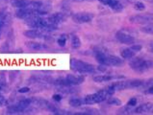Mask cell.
Segmentation results:
<instances>
[{
    "instance_id": "6da1fadb",
    "label": "cell",
    "mask_w": 153,
    "mask_h": 115,
    "mask_svg": "<svg viewBox=\"0 0 153 115\" xmlns=\"http://www.w3.org/2000/svg\"><path fill=\"white\" fill-rule=\"evenodd\" d=\"M95 60H97L98 63L105 66H117V67H119L124 63L122 58L114 55H107L105 51H97L95 54Z\"/></svg>"
},
{
    "instance_id": "7a4b0ae2",
    "label": "cell",
    "mask_w": 153,
    "mask_h": 115,
    "mask_svg": "<svg viewBox=\"0 0 153 115\" xmlns=\"http://www.w3.org/2000/svg\"><path fill=\"white\" fill-rule=\"evenodd\" d=\"M130 60V68H132L134 71L138 73L146 72L152 67V61L150 60L143 59V58L139 57H133Z\"/></svg>"
},
{
    "instance_id": "3957f363",
    "label": "cell",
    "mask_w": 153,
    "mask_h": 115,
    "mask_svg": "<svg viewBox=\"0 0 153 115\" xmlns=\"http://www.w3.org/2000/svg\"><path fill=\"white\" fill-rule=\"evenodd\" d=\"M71 68L73 71L80 74L94 73L95 71V68L93 64L86 63V61H83L81 60L74 59V58L71 60Z\"/></svg>"
},
{
    "instance_id": "277c9868",
    "label": "cell",
    "mask_w": 153,
    "mask_h": 115,
    "mask_svg": "<svg viewBox=\"0 0 153 115\" xmlns=\"http://www.w3.org/2000/svg\"><path fill=\"white\" fill-rule=\"evenodd\" d=\"M111 96L109 94V92L106 89H102V90H99L97 92H95L94 94H89L87 95L83 102H84L85 105H94V104H98V103H101V102L105 101L108 99V97Z\"/></svg>"
},
{
    "instance_id": "5b68a950",
    "label": "cell",
    "mask_w": 153,
    "mask_h": 115,
    "mask_svg": "<svg viewBox=\"0 0 153 115\" xmlns=\"http://www.w3.org/2000/svg\"><path fill=\"white\" fill-rule=\"evenodd\" d=\"M116 38L120 42L123 44H133L135 41V38L131 33H129V30L124 29L120 30L116 34Z\"/></svg>"
},
{
    "instance_id": "8992f818",
    "label": "cell",
    "mask_w": 153,
    "mask_h": 115,
    "mask_svg": "<svg viewBox=\"0 0 153 115\" xmlns=\"http://www.w3.org/2000/svg\"><path fill=\"white\" fill-rule=\"evenodd\" d=\"M94 17V15L91 13H77L72 15V20L77 24H84L91 22Z\"/></svg>"
},
{
    "instance_id": "52a82bcc",
    "label": "cell",
    "mask_w": 153,
    "mask_h": 115,
    "mask_svg": "<svg viewBox=\"0 0 153 115\" xmlns=\"http://www.w3.org/2000/svg\"><path fill=\"white\" fill-rule=\"evenodd\" d=\"M129 21L134 24H148L152 21V15L151 14H145V15H136L131 16Z\"/></svg>"
},
{
    "instance_id": "ba28073f",
    "label": "cell",
    "mask_w": 153,
    "mask_h": 115,
    "mask_svg": "<svg viewBox=\"0 0 153 115\" xmlns=\"http://www.w3.org/2000/svg\"><path fill=\"white\" fill-rule=\"evenodd\" d=\"M10 22H11V15L9 11H7L6 9L0 10V37H1L5 27H7Z\"/></svg>"
},
{
    "instance_id": "9c48e42d",
    "label": "cell",
    "mask_w": 153,
    "mask_h": 115,
    "mask_svg": "<svg viewBox=\"0 0 153 115\" xmlns=\"http://www.w3.org/2000/svg\"><path fill=\"white\" fill-rule=\"evenodd\" d=\"M98 1L117 13H120L123 10V5L120 3V0H98Z\"/></svg>"
},
{
    "instance_id": "30bf717a",
    "label": "cell",
    "mask_w": 153,
    "mask_h": 115,
    "mask_svg": "<svg viewBox=\"0 0 153 115\" xmlns=\"http://www.w3.org/2000/svg\"><path fill=\"white\" fill-rule=\"evenodd\" d=\"M35 15H37L36 13H35V11H33L32 9L29 8V7L20 8L16 12V16L17 17V18L23 19V20L28 19L29 17H31V16H33Z\"/></svg>"
},
{
    "instance_id": "8fae6325",
    "label": "cell",
    "mask_w": 153,
    "mask_h": 115,
    "mask_svg": "<svg viewBox=\"0 0 153 115\" xmlns=\"http://www.w3.org/2000/svg\"><path fill=\"white\" fill-rule=\"evenodd\" d=\"M67 18H68V15L65 14V12H57V13H54V14H52L51 15H49L47 20L51 22V23L58 25L60 23H62V22H65L67 20Z\"/></svg>"
},
{
    "instance_id": "7c38bea8",
    "label": "cell",
    "mask_w": 153,
    "mask_h": 115,
    "mask_svg": "<svg viewBox=\"0 0 153 115\" xmlns=\"http://www.w3.org/2000/svg\"><path fill=\"white\" fill-rule=\"evenodd\" d=\"M65 80L69 83V86H79L85 82V77L83 75H71L68 74L65 77Z\"/></svg>"
},
{
    "instance_id": "4fadbf2b",
    "label": "cell",
    "mask_w": 153,
    "mask_h": 115,
    "mask_svg": "<svg viewBox=\"0 0 153 115\" xmlns=\"http://www.w3.org/2000/svg\"><path fill=\"white\" fill-rule=\"evenodd\" d=\"M23 35L28 38L31 39H36V38H43V34L42 33L41 30L39 29H30L26 30L23 32Z\"/></svg>"
},
{
    "instance_id": "5bb4252c",
    "label": "cell",
    "mask_w": 153,
    "mask_h": 115,
    "mask_svg": "<svg viewBox=\"0 0 153 115\" xmlns=\"http://www.w3.org/2000/svg\"><path fill=\"white\" fill-rule=\"evenodd\" d=\"M122 76H111V75H97L93 78L94 82L95 83H105V82H110L114 79H120Z\"/></svg>"
},
{
    "instance_id": "9a60e30c",
    "label": "cell",
    "mask_w": 153,
    "mask_h": 115,
    "mask_svg": "<svg viewBox=\"0 0 153 115\" xmlns=\"http://www.w3.org/2000/svg\"><path fill=\"white\" fill-rule=\"evenodd\" d=\"M26 46H27V48H29V49L34 50V51H41V50L46 49L47 48V46L45 45V44H42L41 42H37V41L26 42Z\"/></svg>"
},
{
    "instance_id": "2e32d148",
    "label": "cell",
    "mask_w": 153,
    "mask_h": 115,
    "mask_svg": "<svg viewBox=\"0 0 153 115\" xmlns=\"http://www.w3.org/2000/svg\"><path fill=\"white\" fill-rule=\"evenodd\" d=\"M151 109H152V104L145 103V104H142L141 105H139V107L134 110V112L137 114H142V113H146V112L150 111Z\"/></svg>"
},
{
    "instance_id": "e0dca14e",
    "label": "cell",
    "mask_w": 153,
    "mask_h": 115,
    "mask_svg": "<svg viewBox=\"0 0 153 115\" xmlns=\"http://www.w3.org/2000/svg\"><path fill=\"white\" fill-rule=\"evenodd\" d=\"M30 0H11V4L16 8H26L29 6Z\"/></svg>"
},
{
    "instance_id": "ac0fdd59",
    "label": "cell",
    "mask_w": 153,
    "mask_h": 115,
    "mask_svg": "<svg viewBox=\"0 0 153 115\" xmlns=\"http://www.w3.org/2000/svg\"><path fill=\"white\" fill-rule=\"evenodd\" d=\"M135 55H136V53L131 50L130 48H125V49H122L120 51V56L122 59L130 60V59H132L133 57H135Z\"/></svg>"
},
{
    "instance_id": "d6986e66",
    "label": "cell",
    "mask_w": 153,
    "mask_h": 115,
    "mask_svg": "<svg viewBox=\"0 0 153 115\" xmlns=\"http://www.w3.org/2000/svg\"><path fill=\"white\" fill-rule=\"evenodd\" d=\"M81 39L80 38L76 36V35H73V36L71 37V47L73 48V49H79V48L81 47Z\"/></svg>"
},
{
    "instance_id": "ffe728a7",
    "label": "cell",
    "mask_w": 153,
    "mask_h": 115,
    "mask_svg": "<svg viewBox=\"0 0 153 115\" xmlns=\"http://www.w3.org/2000/svg\"><path fill=\"white\" fill-rule=\"evenodd\" d=\"M127 83H128V88L130 87L136 88L145 85V81H143V80H132V81H127Z\"/></svg>"
},
{
    "instance_id": "44dd1931",
    "label": "cell",
    "mask_w": 153,
    "mask_h": 115,
    "mask_svg": "<svg viewBox=\"0 0 153 115\" xmlns=\"http://www.w3.org/2000/svg\"><path fill=\"white\" fill-rule=\"evenodd\" d=\"M68 103L73 108H80L81 105L84 104V102H83V100H81L80 98H71L69 100Z\"/></svg>"
},
{
    "instance_id": "7402d4cb",
    "label": "cell",
    "mask_w": 153,
    "mask_h": 115,
    "mask_svg": "<svg viewBox=\"0 0 153 115\" xmlns=\"http://www.w3.org/2000/svg\"><path fill=\"white\" fill-rule=\"evenodd\" d=\"M134 9L138 12H143L146 10V5L145 3L142 2V1H135L134 2V5H133Z\"/></svg>"
},
{
    "instance_id": "603a6c76",
    "label": "cell",
    "mask_w": 153,
    "mask_h": 115,
    "mask_svg": "<svg viewBox=\"0 0 153 115\" xmlns=\"http://www.w3.org/2000/svg\"><path fill=\"white\" fill-rule=\"evenodd\" d=\"M108 104L111 105H116V107H120L122 105L121 101L119 98H116V97H111L110 99H108Z\"/></svg>"
},
{
    "instance_id": "cb8c5ba5",
    "label": "cell",
    "mask_w": 153,
    "mask_h": 115,
    "mask_svg": "<svg viewBox=\"0 0 153 115\" xmlns=\"http://www.w3.org/2000/svg\"><path fill=\"white\" fill-rule=\"evenodd\" d=\"M67 41H68V36L65 34H63V35H61V37L58 39H57V43H58L59 46L64 47L65 45V43H67Z\"/></svg>"
},
{
    "instance_id": "d4e9b609",
    "label": "cell",
    "mask_w": 153,
    "mask_h": 115,
    "mask_svg": "<svg viewBox=\"0 0 153 115\" xmlns=\"http://www.w3.org/2000/svg\"><path fill=\"white\" fill-rule=\"evenodd\" d=\"M141 31L143 33H145V34H148V35H152L153 33V28H152V26L151 24H146V26H143V27L141 28Z\"/></svg>"
},
{
    "instance_id": "484cf974",
    "label": "cell",
    "mask_w": 153,
    "mask_h": 115,
    "mask_svg": "<svg viewBox=\"0 0 153 115\" xmlns=\"http://www.w3.org/2000/svg\"><path fill=\"white\" fill-rule=\"evenodd\" d=\"M130 49L136 53V52H140V51H141L143 49V46L141 45V44H132V45H131V47H130Z\"/></svg>"
},
{
    "instance_id": "4316f807",
    "label": "cell",
    "mask_w": 153,
    "mask_h": 115,
    "mask_svg": "<svg viewBox=\"0 0 153 115\" xmlns=\"http://www.w3.org/2000/svg\"><path fill=\"white\" fill-rule=\"evenodd\" d=\"M137 104H138L137 98H131L127 103V107H135Z\"/></svg>"
},
{
    "instance_id": "83f0119b",
    "label": "cell",
    "mask_w": 153,
    "mask_h": 115,
    "mask_svg": "<svg viewBox=\"0 0 153 115\" xmlns=\"http://www.w3.org/2000/svg\"><path fill=\"white\" fill-rule=\"evenodd\" d=\"M52 98H53V100L56 101V102H60V101H62L63 97L61 94H54L53 96H52Z\"/></svg>"
},
{
    "instance_id": "f1b7e54d",
    "label": "cell",
    "mask_w": 153,
    "mask_h": 115,
    "mask_svg": "<svg viewBox=\"0 0 153 115\" xmlns=\"http://www.w3.org/2000/svg\"><path fill=\"white\" fill-rule=\"evenodd\" d=\"M30 91V88L27 87V86H24V87H21L19 89V93H27V92Z\"/></svg>"
},
{
    "instance_id": "f546056e",
    "label": "cell",
    "mask_w": 153,
    "mask_h": 115,
    "mask_svg": "<svg viewBox=\"0 0 153 115\" xmlns=\"http://www.w3.org/2000/svg\"><path fill=\"white\" fill-rule=\"evenodd\" d=\"M6 103V99L5 97H4L1 93H0V107H2V105H4Z\"/></svg>"
},
{
    "instance_id": "4dcf8cb0",
    "label": "cell",
    "mask_w": 153,
    "mask_h": 115,
    "mask_svg": "<svg viewBox=\"0 0 153 115\" xmlns=\"http://www.w3.org/2000/svg\"><path fill=\"white\" fill-rule=\"evenodd\" d=\"M145 93L146 94H153V87L150 86L149 88H147V90H146Z\"/></svg>"
},
{
    "instance_id": "1f68e13d",
    "label": "cell",
    "mask_w": 153,
    "mask_h": 115,
    "mask_svg": "<svg viewBox=\"0 0 153 115\" xmlns=\"http://www.w3.org/2000/svg\"><path fill=\"white\" fill-rule=\"evenodd\" d=\"M127 1H128L129 3H134L135 1H137V0H127Z\"/></svg>"
},
{
    "instance_id": "d6a6232c",
    "label": "cell",
    "mask_w": 153,
    "mask_h": 115,
    "mask_svg": "<svg viewBox=\"0 0 153 115\" xmlns=\"http://www.w3.org/2000/svg\"><path fill=\"white\" fill-rule=\"evenodd\" d=\"M74 1H90V0H74Z\"/></svg>"
},
{
    "instance_id": "836d02e7",
    "label": "cell",
    "mask_w": 153,
    "mask_h": 115,
    "mask_svg": "<svg viewBox=\"0 0 153 115\" xmlns=\"http://www.w3.org/2000/svg\"><path fill=\"white\" fill-rule=\"evenodd\" d=\"M7 0H0V3H5Z\"/></svg>"
},
{
    "instance_id": "e575fe53",
    "label": "cell",
    "mask_w": 153,
    "mask_h": 115,
    "mask_svg": "<svg viewBox=\"0 0 153 115\" xmlns=\"http://www.w3.org/2000/svg\"><path fill=\"white\" fill-rule=\"evenodd\" d=\"M146 2H149V3H152V0H146Z\"/></svg>"
}]
</instances>
